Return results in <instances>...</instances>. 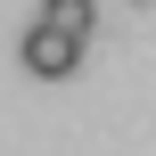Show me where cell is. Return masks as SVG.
I'll use <instances>...</instances> for the list:
<instances>
[{
  "label": "cell",
  "mask_w": 156,
  "mask_h": 156,
  "mask_svg": "<svg viewBox=\"0 0 156 156\" xmlns=\"http://www.w3.org/2000/svg\"><path fill=\"white\" fill-rule=\"evenodd\" d=\"M16 58H25V74H41V82H66V74L82 66V41H74V33H58V25H33V33L16 41Z\"/></svg>",
  "instance_id": "cell-1"
},
{
  "label": "cell",
  "mask_w": 156,
  "mask_h": 156,
  "mask_svg": "<svg viewBox=\"0 0 156 156\" xmlns=\"http://www.w3.org/2000/svg\"><path fill=\"white\" fill-rule=\"evenodd\" d=\"M41 25H58V33L90 41V33H99V8H90V0H41Z\"/></svg>",
  "instance_id": "cell-2"
}]
</instances>
